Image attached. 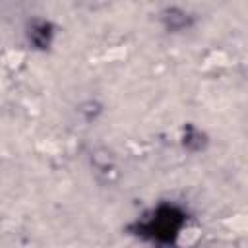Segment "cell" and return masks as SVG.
Here are the masks:
<instances>
[{"mask_svg": "<svg viewBox=\"0 0 248 248\" xmlns=\"http://www.w3.org/2000/svg\"><path fill=\"white\" fill-rule=\"evenodd\" d=\"M178 227V217L169 209V211H165V215H157L155 217V221L149 225V229L153 231V234L157 236V238H170V234H172V231Z\"/></svg>", "mask_w": 248, "mask_h": 248, "instance_id": "obj_1", "label": "cell"}]
</instances>
